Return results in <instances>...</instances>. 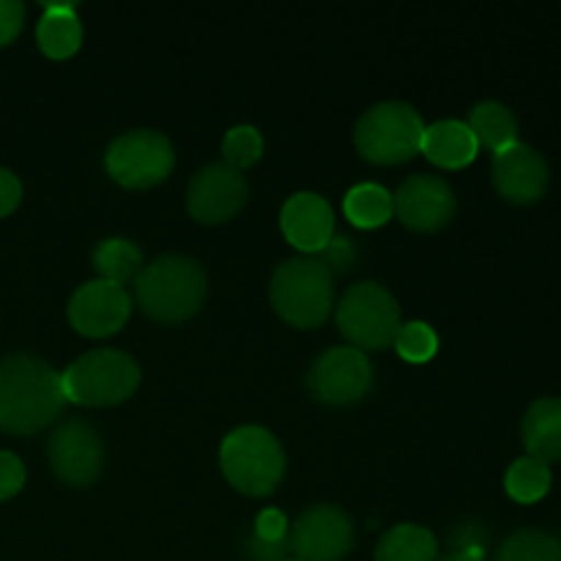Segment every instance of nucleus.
<instances>
[{
	"label": "nucleus",
	"instance_id": "1",
	"mask_svg": "<svg viewBox=\"0 0 561 561\" xmlns=\"http://www.w3.org/2000/svg\"><path fill=\"white\" fill-rule=\"evenodd\" d=\"M66 409L60 373L31 354L0 362V431L31 436L53 425Z\"/></svg>",
	"mask_w": 561,
	"mask_h": 561
},
{
	"label": "nucleus",
	"instance_id": "2",
	"mask_svg": "<svg viewBox=\"0 0 561 561\" xmlns=\"http://www.w3.org/2000/svg\"><path fill=\"white\" fill-rule=\"evenodd\" d=\"M208 296V277L195 257L162 255L135 277V299L148 318L181 323L195 316Z\"/></svg>",
	"mask_w": 561,
	"mask_h": 561
},
{
	"label": "nucleus",
	"instance_id": "3",
	"mask_svg": "<svg viewBox=\"0 0 561 561\" xmlns=\"http://www.w3.org/2000/svg\"><path fill=\"white\" fill-rule=\"evenodd\" d=\"M272 305L290 327H321L334 307V277L316 255L288 257L272 274Z\"/></svg>",
	"mask_w": 561,
	"mask_h": 561
},
{
	"label": "nucleus",
	"instance_id": "4",
	"mask_svg": "<svg viewBox=\"0 0 561 561\" xmlns=\"http://www.w3.org/2000/svg\"><path fill=\"white\" fill-rule=\"evenodd\" d=\"M222 474L244 496L266 499L285 477V453L277 438L257 425L236 427L219 447Z\"/></svg>",
	"mask_w": 561,
	"mask_h": 561
},
{
	"label": "nucleus",
	"instance_id": "5",
	"mask_svg": "<svg viewBox=\"0 0 561 561\" xmlns=\"http://www.w3.org/2000/svg\"><path fill=\"white\" fill-rule=\"evenodd\" d=\"M66 403L115 405L129 400L140 387V365L126 351L102 348L80 356L60 373Z\"/></svg>",
	"mask_w": 561,
	"mask_h": 561
},
{
	"label": "nucleus",
	"instance_id": "6",
	"mask_svg": "<svg viewBox=\"0 0 561 561\" xmlns=\"http://www.w3.org/2000/svg\"><path fill=\"white\" fill-rule=\"evenodd\" d=\"M425 121L411 104L381 102L367 110L354 129L356 151L373 164H400L422 151Z\"/></svg>",
	"mask_w": 561,
	"mask_h": 561
},
{
	"label": "nucleus",
	"instance_id": "7",
	"mask_svg": "<svg viewBox=\"0 0 561 561\" xmlns=\"http://www.w3.org/2000/svg\"><path fill=\"white\" fill-rule=\"evenodd\" d=\"M337 327L351 348L383 351L394 343L403 318L398 299L383 285L356 283L340 299Z\"/></svg>",
	"mask_w": 561,
	"mask_h": 561
},
{
	"label": "nucleus",
	"instance_id": "8",
	"mask_svg": "<svg viewBox=\"0 0 561 561\" xmlns=\"http://www.w3.org/2000/svg\"><path fill=\"white\" fill-rule=\"evenodd\" d=\"M107 173L126 190H148L173 173V142L153 129H135L115 137L107 148Z\"/></svg>",
	"mask_w": 561,
	"mask_h": 561
},
{
	"label": "nucleus",
	"instance_id": "9",
	"mask_svg": "<svg viewBox=\"0 0 561 561\" xmlns=\"http://www.w3.org/2000/svg\"><path fill=\"white\" fill-rule=\"evenodd\" d=\"M354 548V520L334 504H312L290 524L288 551L299 561H340Z\"/></svg>",
	"mask_w": 561,
	"mask_h": 561
},
{
	"label": "nucleus",
	"instance_id": "10",
	"mask_svg": "<svg viewBox=\"0 0 561 561\" xmlns=\"http://www.w3.org/2000/svg\"><path fill=\"white\" fill-rule=\"evenodd\" d=\"M373 378L376 376L365 351L343 345L312 362L307 373V389L312 398L327 405H351L370 394Z\"/></svg>",
	"mask_w": 561,
	"mask_h": 561
},
{
	"label": "nucleus",
	"instance_id": "11",
	"mask_svg": "<svg viewBox=\"0 0 561 561\" xmlns=\"http://www.w3.org/2000/svg\"><path fill=\"white\" fill-rule=\"evenodd\" d=\"M394 217L416 233H433L449 225L458 208L453 186L442 175L416 173L405 179L392 195Z\"/></svg>",
	"mask_w": 561,
	"mask_h": 561
},
{
	"label": "nucleus",
	"instance_id": "12",
	"mask_svg": "<svg viewBox=\"0 0 561 561\" xmlns=\"http://www.w3.org/2000/svg\"><path fill=\"white\" fill-rule=\"evenodd\" d=\"M49 466L55 477L71 488H85L96 482L104 466V444L93 425L69 420L49 438Z\"/></svg>",
	"mask_w": 561,
	"mask_h": 561
},
{
	"label": "nucleus",
	"instance_id": "13",
	"mask_svg": "<svg viewBox=\"0 0 561 561\" xmlns=\"http://www.w3.org/2000/svg\"><path fill=\"white\" fill-rule=\"evenodd\" d=\"M250 197L244 175L230 164H206L186 190V208L203 225H222L244 208Z\"/></svg>",
	"mask_w": 561,
	"mask_h": 561
},
{
	"label": "nucleus",
	"instance_id": "14",
	"mask_svg": "<svg viewBox=\"0 0 561 561\" xmlns=\"http://www.w3.org/2000/svg\"><path fill=\"white\" fill-rule=\"evenodd\" d=\"M131 316V296L126 288L104 279H91L75 290L69 301V323L85 337H107L124 329Z\"/></svg>",
	"mask_w": 561,
	"mask_h": 561
},
{
	"label": "nucleus",
	"instance_id": "15",
	"mask_svg": "<svg viewBox=\"0 0 561 561\" xmlns=\"http://www.w3.org/2000/svg\"><path fill=\"white\" fill-rule=\"evenodd\" d=\"M491 175L499 195L510 203H520V206L540 201L551 184L548 162L540 151L526 142H515V146L493 153Z\"/></svg>",
	"mask_w": 561,
	"mask_h": 561
},
{
	"label": "nucleus",
	"instance_id": "16",
	"mask_svg": "<svg viewBox=\"0 0 561 561\" xmlns=\"http://www.w3.org/2000/svg\"><path fill=\"white\" fill-rule=\"evenodd\" d=\"M279 228L301 255H318L334 236L332 206L316 192H296L285 201Z\"/></svg>",
	"mask_w": 561,
	"mask_h": 561
},
{
	"label": "nucleus",
	"instance_id": "17",
	"mask_svg": "<svg viewBox=\"0 0 561 561\" xmlns=\"http://www.w3.org/2000/svg\"><path fill=\"white\" fill-rule=\"evenodd\" d=\"M422 153L431 159L433 164L444 170H460L471 164L480 153V142H477L474 131L469 129L466 121H436V124L425 126V137H422Z\"/></svg>",
	"mask_w": 561,
	"mask_h": 561
},
{
	"label": "nucleus",
	"instance_id": "18",
	"mask_svg": "<svg viewBox=\"0 0 561 561\" xmlns=\"http://www.w3.org/2000/svg\"><path fill=\"white\" fill-rule=\"evenodd\" d=\"M524 447L529 458L542 463H559L561 460V398H542L526 411L520 425Z\"/></svg>",
	"mask_w": 561,
	"mask_h": 561
},
{
	"label": "nucleus",
	"instance_id": "19",
	"mask_svg": "<svg viewBox=\"0 0 561 561\" xmlns=\"http://www.w3.org/2000/svg\"><path fill=\"white\" fill-rule=\"evenodd\" d=\"M38 47L47 58L64 60L80 49L82 22L71 5H44V14L36 27Z\"/></svg>",
	"mask_w": 561,
	"mask_h": 561
},
{
	"label": "nucleus",
	"instance_id": "20",
	"mask_svg": "<svg viewBox=\"0 0 561 561\" xmlns=\"http://www.w3.org/2000/svg\"><path fill=\"white\" fill-rule=\"evenodd\" d=\"M376 561H438V540L425 526L398 524L378 542Z\"/></svg>",
	"mask_w": 561,
	"mask_h": 561
},
{
	"label": "nucleus",
	"instance_id": "21",
	"mask_svg": "<svg viewBox=\"0 0 561 561\" xmlns=\"http://www.w3.org/2000/svg\"><path fill=\"white\" fill-rule=\"evenodd\" d=\"M469 129L474 131L477 142L491 148L493 153L518 142V121L513 110L502 102H480L471 107Z\"/></svg>",
	"mask_w": 561,
	"mask_h": 561
},
{
	"label": "nucleus",
	"instance_id": "22",
	"mask_svg": "<svg viewBox=\"0 0 561 561\" xmlns=\"http://www.w3.org/2000/svg\"><path fill=\"white\" fill-rule=\"evenodd\" d=\"M345 219L362 230H376L394 217L392 192L381 184H356L343 201Z\"/></svg>",
	"mask_w": 561,
	"mask_h": 561
},
{
	"label": "nucleus",
	"instance_id": "23",
	"mask_svg": "<svg viewBox=\"0 0 561 561\" xmlns=\"http://www.w3.org/2000/svg\"><path fill=\"white\" fill-rule=\"evenodd\" d=\"M93 268H96L99 279L124 288L129 279L142 272V252L140 247L126 239H104L93 250Z\"/></svg>",
	"mask_w": 561,
	"mask_h": 561
},
{
	"label": "nucleus",
	"instance_id": "24",
	"mask_svg": "<svg viewBox=\"0 0 561 561\" xmlns=\"http://www.w3.org/2000/svg\"><path fill=\"white\" fill-rule=\"evenodd\" d=\"M504 488H507L510 499H515L518 504L540 502L551 491V466L537 458H529V455L518 458L507 469Z\"/></svg>",
	"mask_w": 561,
	"mask_h": 561
},
{
	"label": "nucleus",
	"instance_id": "25",
	"mask_svg": "<svg viewBox=\"0 0 561 561\" xmlns=\"http://www.w3.org/2000/svg\"><path fill=\"white\" fill-rule=\"evenodd\" d=\"M496 561H561V542L548 531H515L502 542Z\"/></svg>",
	"mask_w": 561,
	"mask_h": 561
},
{
	"label": "nucleus",
	"instance_id": "26",
	"mask_svg": "<svg viewBox=\"0 0 561 561\" xmlns=\"http://www.w3.org/2000/svg\"><path fill=\"white\" fill-rule=\"evenodd\" d=\"M392 345L405 362H411V365H425V362H431L438 354V334L431 323L409 321L400 327Z\"/></svg>",
	"mask_w": 561,
	"mask_h": 561
},
{
	"label": "nucleus",
	"instance_id": "27",
	"mask_svg": "<svg viewBox=\"0 0 561 561\" xmlns=\"http://www.w3.org/2000/svg\"><path fill=\"white\" fill-rule=\"evenodd\" d=\"M222 157L225 164H230V168L239 170V173L244 168H252V164L263 157L261 131H257L255 126L247 124L228 129V135H225L222 140Z\"/></svg>",
	"mask_w": 561,
	"mask_h": 561
},
{
	"label": "nucleus",
	"instance_id": "28",
	"mask_svg": "<svg viewBox=\"0 0 561 561\" xmlns=\"http://www.w3.org/2000/svg\"><path fill=\"white\" fill-rule=\"evenodd\" d=\"M316 257L329 268L332 277H337V274H348L356 263L354 239H348V236H332V241H329Z\"/></svg>",
	"mask_w": 561,
	"mask_h": 561
},
{
	"label": "nucleus",
	"instance_id": "29",
	"mask_svg": "<svg viewBox=\"0 0 561 561\" xmlns=\"http://www.w3.org/2000/svg\"><path fill=\"white\" fill-rule=\"evenodd\" d=\"M288 518L277 507H266L263 513H257L255 526H252V535L266 542H288Z\"/></svg>",
	"mask_w": 561,
	"mask_h": 561
},
{
	"label": "nucleus",
	"instance_id": "30",
	"mask_svg": "<svg viewBox=\"0 0 561 561\" xmlns=\"http://www.w3.org/2000/svg\"><path fill=\"white\" fill-rule=\"evenodd\" d=\"M488 529L477 520H463L449 531V551H485Z\"/></svg>",
	"mask_w": 561,
	"mask_h": 561
},
{
	"label": "nucleus",
	"instance_id": "31",
	"mask_svg": "<svg viewBox=\"0 0 561 561\" xmlns=\"http://www.w3.org/2000/svg\"><path fill=\"white\" fill-rule=\"evenodd\" d=\"M25 485V466L14 453H0V502L16 496Z\"/></svg>",
	"mask_w": 561,
	"mask_h": 561
},
{
	"label": "nucleus",
	"instance_id": "32",
	"mask_svg": "<svg viewBox=\"0 0 561 561\" xmlns=\"http://www.w3.org/2000/svg\"><path fill=\"white\" fill-rule=\"evenodd\" d=\"M25 25V5L16 0H0V47L14 42Z\"/></svg>",
	"mask_w": 561,
	"mask_h": 561
},
{
	"label": "nucleus",
	"instance_id": "33",
	"mask_svg": "<svg viewBox=\"0 0 561 561\" xmlns=\"http://www.w3.org/2000/svg\"><path fill=\"white\" fill-rule=\"evenodd\" d=\"M288 542H266L255 535L244 537V557L250 561H285L288 559Z\"/></svg>",
	"mask_w": 561,
	"mask_h": 561
},
{
	"label": "nucleus",
	"instance_id": "34",
	"mask_svg": "<svg viewBox=\"0 0 561 561\" xmlns=\"http://www.w3.org/2000/svg\"><path fill=\"white\" fill-rule=\"evenodd\" d=\"M22 201V184L11 170L0 168V217H9Z\"/></svg>",
	"mask_w": 561,
	"mask_h": 561
},
{
	"label": "nucleus",
	"instance_id": "35",
	"mask_svg": "<svg viewBox=\"0 0 561 561\" xmlns=\"http://www.w3.org/2000/svg\"><path fill=\"white\" fill-rule=\"evenodd\" d=\"M438 561H485V551H449Z\"/></svg>",
	"mask_w": 561,
	"mask_h": 561
},
{
	"label": "nucleus",
	"instance_id": "36",
	"mask_svg": "<svg viewBox=\"0 0 561 561\" xmlns=\"http://www.w3.org/2000/svg\"><path fill=\"white\" fill-rule=\"evenodd\" d=\"M285 561H299V559H285Z\"/></svg>",
	"mask_w": 561,
	"mask_h": 561
}]
</instances>
